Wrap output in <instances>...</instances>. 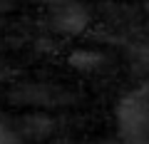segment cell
Here are the masks:
<instances>
[{"label":"cell","mask_w":149,"mask_h":144,"mask_svg":"<svg viewBox=\"0 0 149 144\" xmlns=\"http://www.w3.org/2000/svg\"><path fill=\"white\" fill-rule=\"evenodd\" d=\"M122 144H149V87L127 95L117 109Z\"/></svg>","instance_id":"cell-1"},{"label":"cell","mask_w":149,"mask_h":144,"mask_svg":"<svg viewBox=\"0 0 149 144\" xmlns=\"http://www.w3.org/2000/svg\"><path fill=\"white\" fill-rule=\"evenodd\" d=\"M87 22H90V13H87V8L80 5L77 0L52 8V15H50V25L57 32H67V35L82 32L87 27Z\"/></svg>","instance_id":"cell-2"},{"label":"cell","mask_w":149,"mask_h":144,"mask_svg":"<svg viewBox=\"0 0 149 144\" xmlns=\"http://www.w3.org/2000/svg\"><path fill=\"white\" fill-rule=\"evenodd\" d=\"M102 62V57L95 52V50H80V52L72 57V65L74 67L85 70V72H95V67Z\"/></svg>","instance_id":"cell-3"},{"label":"cell","mask_w":149,"mask_h":144,"mask_svg":"<svg viewBox=\"0 0 149 144\" xmlns=\"http://www.w3.org/2000/svg\"><path fill=\"white\" fill-rule=\"evenodd\" d=\"M40 3H47V5L57 8V5H65V3H74V0H40Z\"/></svg>","instance_id":"cell-4"},{"label":"cell","mask_w":149,"mask_h":144,"mask_svg":"<svg viewBox=\"0 0 149 144\" xmlns=\"http://www.w3.org/2000/svg\"><path fill=\"white\" fill-rule=\"evenodd\" d=\"M0 10H3V8H0Z\"/></svg>","instance_id":"cell-5"}]
</instances>
